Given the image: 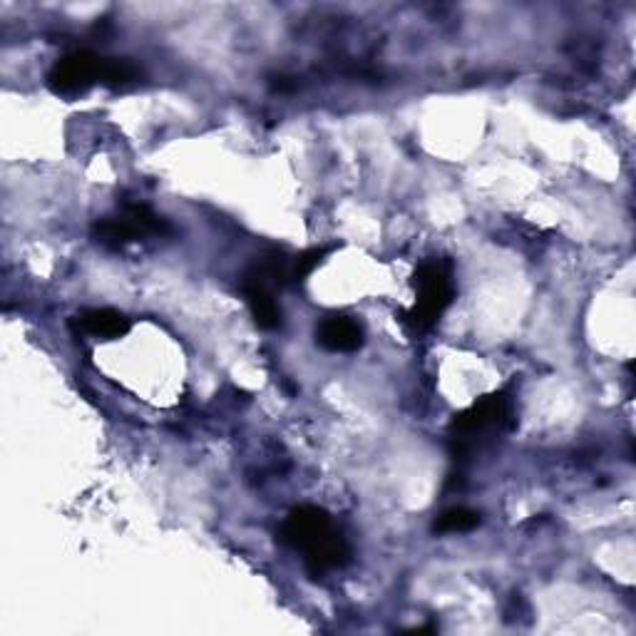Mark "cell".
<instances>
[{"label":"cell","instance_id":"cell-5","mask_svg":"<svg viewBox=\"0 0 636 636\" xmlns=\"http://www.w3.org/2000/svg\"><path fill=\"white\" fill-rule=\"evenodd\" d=\"M105 58L89 50H75L60 58L48 73V87L56 95L73 97L85 93L95 83H103Z\"/></svg>","mask_w":636,"mask_h":636},{"label":"cell","instance_id":"cell-1","mask_svg":"<svg viewBox=\"0 0 636 636\" xmlns=\"http://www.w3.org/2000/svg\"><path fill=\"white\" fill-rule=\"evenodd\" d=\"M281 540L303 554V564L313 577L340 569L351 560V550L340 532L331 523L326 509L316 505H301L291 509L281 527Z\"/></svg>","mask_w":636,"mask_h":636},{"label":"cell","instance_id":"cell-9","mask_svg":"<svg viewBox=\"0 0 636 636\" xmlns=\"http://www.w3.org/2000/svg\"><path fill=\"white\" fill-rule=\"evenodd\" d=\"M480 525V515L468 507H451L443 515H437L433 523V532L437 535H463Z\"/></svg>","mask_w":636,"mask_h":636},{"label":"cell","instance_id":"cell-6","mask_svg":"<svg viewBox=\"0 0 636 636\" xmlns=\"http://www.w3.org/2000/svg\"><path fill=\"white\" fill-rule=\"evenodd\" d=\"M241 293H244L249 311H252L259 328L276 331L281 326V309L274 299L272 286L264 284L262 279H256L254 274L244 272V276H241Z\"/></svg>","mask_w":636,"mask_h":636},{"label":"cell","instance_id":"cell-10","mask_svg":"<svg viewBox=\"0 0 636 636\" xmlns=\"http://www.w3.org/2000/svg\"><path fill=\"white\" fill-rule=\"evenodd\" d=\"M140 77V68L124 58H105L103 68V83L105 85H130Z\"/></svg>","mask_w":636,"mask_h":636},{"label":"cell","instance_id":"cell-8","mask_svg":"<svg viewBox=\"0 0 636 636\" xmlns=\"http://www.w3.org/2000/svg\"><path fill=\"white\" fill-rule=\"evenodd\" d=\"M75 326L95 338H122L130 331V319L115 309H87L75 316Z\"/></svg>","mask_w":636,"mask_h":636},{"label":"cell","instance_id":"cell-2","mask_svg":"<svg viewBox=\"0 0 636 636\" xmlns=\"http://www.w3.org/2000/svg\"><path fill=\"white\" fill-rule=\"evenodd\" d=\"M416 286V303L413 309L406 313V324L413 334H428L433 328L445 309L451 307L455 299V284H453V266L445 259H428L418 266L413 276Z\"/></svg>","mask_w":636,"mask_h":636},{"label":"cell","instance_id":"cell-7","mask_svg":"<svg viewBox=\"0 0 636 636\" xmlns=\"http://www.w3.org/2000/svg\"><path fill=\"white\" fill-rule=\"evenodd\" d=\"M316 344L331 353H351L363 344V331L346 316H328L316 328Z\"/></svg>","mask_w":636,"mask_h":636},{"label":"cell","instance_id":"cell-4","mask_svg":"<svg viewBox=\"0 0 636 636\" xmlns=\"http://www.w3.org/2000/svg\"><path fill=\"white\" fill-rule=\"evenodd\" d=\"M172 227L145 204H124L118 217H103L93 224V239L105 249H122L142 237H165Z\"/></svg>","mask_w":636,"mask_h":636},{"label":"cell","instance_id":"cell-3","mask_svg":"<svg viewBox=\"0 0 636 636\" xmlns=\"http://www.w3.org/2000/svg\"><path fill=\"white\" fill-rule=\"evenodd\" d=\"M515 425V408H513V398L507 393H492V396L480 398L478 403H472L468 410H463L453 418L451 423V435H453V445L455 453L460 451L465 455L470 451L472 441L478 435H488V433H503V430H509Z\"/></svg>","mask_w":636,"mask_h":636},{"label":"cell","instance_id":"cell-11","mask_svg":"<svg viewBox=\"0 0 636 636\" xmlns=\"http://www.w3.org/2000/svg\"><path fill=\"white\" fill-rule=\"evenodd\" d=\"M328 252L331 249H326V247H321V249H309V252H303V254H299L297 259H293L291 262V279L293 281H307L309 276L316 272V268L324 264V259L328 256Z\"/></svg>","mask_w":636,"mask_h":636}]
</instances>
